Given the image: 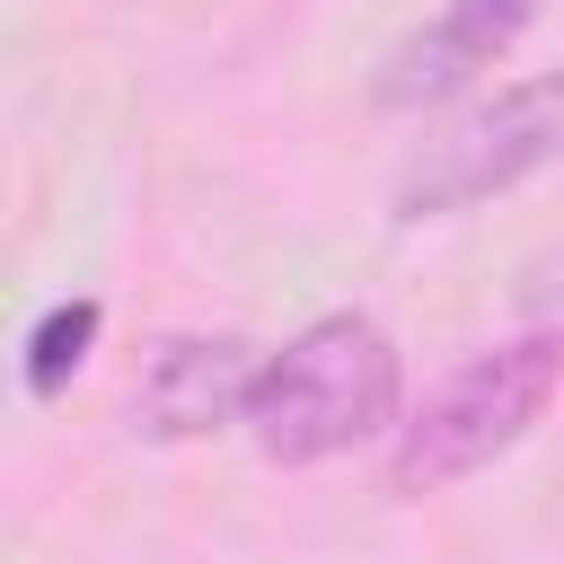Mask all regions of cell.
<instances>
[{"label": "cell", "instance_id": "cell-2", "mask_svg": "<svg viewBox=\"0 0 564 564\" xmlns=\"http://www.w3.org/2000/svg\"><path fill=\"white\" fill-rule=\"evenodd\" d=\"M555 388H564V335L485 344L476 361H458V370L397 423L388 494H397V502H423V494H449V485L485 476L494 458H511V449L546 423Z\"/></svg>", "mask_w": 564, "mask_h": 564}, {"label": "cell", "instance_id": "cell-6", "mask_svg": "<svg viewBox=\"0 0 564 564\" xmlns=\"http://www.w3.org/2000/svg\"><path fill=\"white\" fill-rule=\"evenodd\" d=\"M97 335H106V308H97L88 291H79V300H53V308L26 326V344H18V379H26V397H35V405H53V397L88 370Z\"/></svg>", "mask_w": 564, "mask_h": 564}, {"label": "cell", "instance_id": "cell-4", "mask_svg": "<svg viewBox=\"0 0 564 564\" xmlns=\"http://www.w3.org/2000/svg\"><path fill=\"white\" fill-rule=\"evenodd\" d=\"M256 370L264 352L247 335H167L150 344L123 414H132V441H212L229 423H247V397H256Z\"/></svg>", "mask_w": 564, "mask_h": 564}, {"label": "cell", "instance_id": "cell-3", "mask_svg": "<svg viewBox=\"0 0 564 564\" xmlns=\"http://www.w3.org/2000/svg\"><path fill=\"white\" fill-rule=\"evenodd\" d=\"M564 159V70H529L511 88H494L485 106H467L449 132H432L405 167H397V194H388V220H449V212H476L529 176H546Z\"/></svg>", "mask_w": 564, "mask_h": 564}, {"label": "cell", "instance_id": "cell-5", "mask_svg": "<svg viewBox=\"0 0 564 564\" xmlns=\"http://www.w3.org/2000/svg\"><path fill=\"white\" fill-rule=\"evenodd\" d=\"M546 0H441L405 44H388L370 97L388 115H423V106H449L458 88H476L529 26H538Z\"/></svg>", "mask_w": 564, "mask_h": 564}, {"label": "cell", "instance_id": "cell-1", "mask_svg": "<svg viewBox=\"0 0 564 564\" xmlns=\"http://www.w3.org/2000/svg\"><path fill=\"white\" fill-rule=\"evenodd\" d=\"M405 423V361L397 335L370 308H326L308 317L282 352H264L256 397H247V441L273 467H326L352 458L361 441Z\"/></svg>", "mask_w": 564, "mask_h": 564}]
</instances>
